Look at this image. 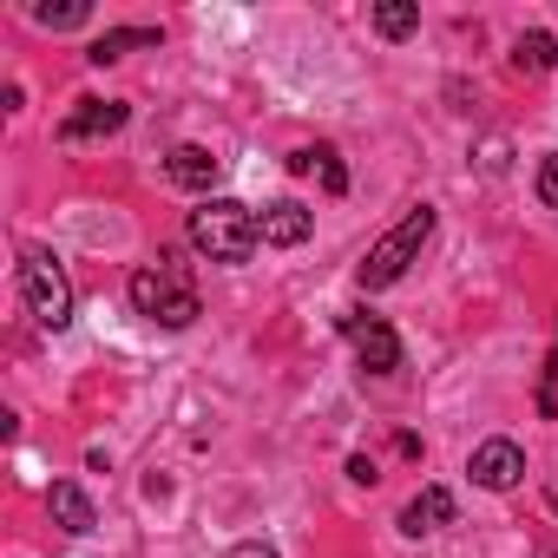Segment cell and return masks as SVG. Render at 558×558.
<instances>
[{
	"label": "cell",
	"mask_w": 558,
	"mask_h": 558,
	"mask_svg": "<svg viewBox=\"0 0 558 558\" xmlns=\"http://www.w3.org/2000/svg\"><path fill=\"white\" fill-rule=\"evenodd\" d=\"M132 310L158 329H191L197 323V290H191V269L178 250H158L145 269H132Z\"/></svg>",
	"instance_id": "obj_1"
},
{
	"label": "cell",
	"mask_w": 558,
	"mask_h": 558,
	"mask_svg": "<svg viewBox=\"0 0 558 558\" xmlns=\"http://www.w3.org/2000/svg\"><path fill=\"white\" fill-rule=\"evenodd\" d=\"M256 243H263V230H256V210H250V204H236V197H204V204L191 210V250H197V256H210V263H250Z\"/></svg>",
	"instance_id": "obj_2"
},
{
	"label": "cell",
	"mask_w": 558,
	"mask_h": 558,
	"mask_svg": "<svg viewBox=\"0 0 558 558\" xmlns=\"http://www.w3.org/2000/svg\"><path fill=\"white\" fill-rule=\"evenodd\" d=\"M427 236H434V204H414L368 256H362V269H355V283L362 290H388V283H401V276H408V263L427 250Z\"/></svg>",
	"instance_id": "obj_3"
},
{
	"label": "cell",
	"mask_w": 558,
	"mask_h": 558,
	"mask_svg": "<svg viewBox=\"0 0 558 558\" xmlns=\"http://www.w3.org/2000/svg\"><path fill=\"white\" fill-rule=\"evenodd\" d=\"M21 303L40 329H66L73 323V276L60 269V256L47 250H27L21 256Z\"/></svg>",
	"instance_id": "obj_4"
},
{
	"label": "cell",
	"mask_w": 558,
	"mask_h": 558,
	"mask_svg": "<svg viewBox=\"0 0 558 558\" xmlns=\"http://www.w3.org/2000/svg\"><path fill=\"white\" fill-rule=\"evenodd\" d=\"M342 336L355 342V355H362V368H368V375H395V368H401V336H395L381 316L349 310V316H342Z\"/></svg>",
	"instance_id": "obj_5"
},
{
	"label": "cell",
	"mask_w": 558,
	"mask_h": 558,
	"mask_svg": "<svg viewBox=\"0 0 558 558\" xmlns=\"http://www.w3.org/2000/svg\"><path fill=\"white\" fill-rule=\"evenodd\" d=\"M125 119H132V106H125V99H80V106L60 119V145L112 138V132H125Z\"/></svg>",
	"instance_id": "obj_6"
},
{
	"label": "cell",
	"mask_w": 558,
	"mask_h": 558,
	"mask_svg": "<svg viewBox=\"0 0 558 558\" xmlns=\"http://www.w3.org/2000/svg\"><path fill=\"white\" fill-rule=\"evenodd\" d=\"M466 473H473V486H486V493H512V486L525 480V453H519V440H480L473 460H466Z\"/></svg>",
	"instance_id": "obj_7"
},
{
	"label": "cell",
	"mask_w": 558,
	"mask_h": 558,
	"mask_svg": "<svg viewBox=\"0 0 558 558\" xmlns=\"http://www.w3.org/2000/svg\"><path fill=\"white\" fill-rule=\"evenodd\" d=\"M256 230H263V243H269V250H296V243L316 230V217H310L296 197H276V204H263Z\"/></svg>",
	"instance_id": "obj_8"
},
{
	"label": "cell",
	"mask_w": 558,
	"mask_h": 558,
	"mask_svg": "<svg viewBox=\"0 0 558 558\" xmlns=\"http://www.w3.org/2000/svg\"><path fill=\"white\" fill-rule=\"evenodd\" d=\"M440 525H453V493H447V486H421V493L401 506V532H408V538H427V532H440Z\"/></svg>",
	"instance_id": "obj_9"
},
{
	"label": "cell",
	"mask_w": 558,
	"mask_h": 558,
	"mask_svg": "<svg viewBox=\"0 0 558 558\" xmlns=\"http://www.w3.org/2000/svg\"><path fill=\"white\" fill-rule=\"evenodd\" d=\"M47 512H53V525H60V532H73V538H86V532L99 525L93 499H86L73 480H53V486H47Z\"/></svg>",
	"instance_id": "obj_10"
},
{
	"label": "cell",
	"mask_w": 558,
	"mask_h": 558,
	"mask_svg": "<svg viewBox=\"0 0 558 558\" xmlns=\"http://www.w3.org/2000/svg\"><path fill=\"white\" fill-rule=\"evenodd\" d=\"M217 171H223V165H217V158H210L204 145H178V151L165 158V178H171L178 191H204V197H210V184H217Z\"/></svg>",
	"instance_id": "obj_11"
},
{
	"label": "cell",
	"mask_w": 558,
	"mask_h": 558,
	"mask_svg": "<svg viewBox=\"0 0 558 558\" xmlns=\"http://www.w3.org/2000/svg\"><path fill=\"white\" fill-rule=\"evenodd\" d=\"M551 66H558V34L532 27V34H519V40H512V73L538 80V73H551Z\"/></svg>",
	"instance_id": "obj_12"
},
{
	"label": "cell",
	"mask_w": 558,
	"mask_h": 558,
	"mask_svg": "<svg viewBox=\"0 0 558 558\" xmlns=\"http://www.w3.org/2000/svg\"><path fill=\"white\" fill-rule=\"evenodd\" d=\"M138 47H158V27H112V34H99V40L86 47V60H93V66H112V60H125V53H138Z\"/></svg>",
	"instance_id": "obj_13"
},
{
	"label": "cell",
	"mask_w": 558,
	"mask_h": 558,
	"mask_svg": "<svg viewBox=\"0 0 558 558\" xmlns=\"http://www.w3.org/2000/svg\"><path fill=\"white\" fill-rule=\"evenodd\" d=\"M375 34L381 40H414L421 34V8H408V0H381V8H375Z\"/></svg>",
	"instance_id": "obj_14"
},
{
	"label": "cell",
	"mask_w": 558,
	"mask_h": 558,
	"mask_svg": "<svg viewBox=\"0 0 558 558\" xmlns=\"http://www.w3.org/2000/svg\"><path fill=\"white\" fill-rule=\"evenodd\" d=\"M34 21H40V27H53V34H73V27H86V21H93V8H86V0H60V8H53V0H40Z\"/></svg>",
	"instance_id": "obj_15"
},
{
	"label": "cell",
	"mask_w": 558,
	"mask_h": 558,
	"mask_svg": "<svg viewBox=\"0 0 558 558\" xmlns=\"http://www.w3.org/2000/svg\"><path fill=\"white\" fill-rule=\"evenodd\" d=\"M532 401H538L545 421H558V349L545 355V368H538V395H532Z\"/></svg>",
	"instance_id": "obj_16"
},
{
	"label": "cell",
	"mask_w": 558,
	"mask_h": 558,
	"mask_svg": "<svg viewBox=\"0 0 558 558\" xmlns=\"http://www.w3.org/2000/svg\"><path fill=\"white\" fill-rule=\"evenodd\" d=\"M316 178H323V191H329V197H342V191H349L342 158H336V151H323V145H316Z\"/></svg>",
	"instance_id": "obj_17"
},
{
	"label": "cell",
	"mask_w": 558,
	"mask_h": 558,
	"mask_svg": "<svg viewBox=\"0 0 558 558\" xmlns=\"http://www.w3.org/2000/svg\"><path fill=\"white\" fill-rule=\"evenodd\" d=\"M538 197H545V204L558 210V151H551V158L538 165Z\"/></svg>",
	"instance_id": "obj_18"
},
{
	"label": "cell",
	"mask_w": 558,
	"mask_h": 558,
	"mask_svg": "<svg viewBox=\"0 0 558 558\" xmlns=\"http://www.w3.org/2000/svg\"><path fill=\"white\" fill-rule=\"evenodd\" d=\"M349 480H355V486H375L381 473H375V460H368V453H355V460H349Z\"/></svg>",
	"instance_id": "obj_19"
},
{
	"label": "cell",
	"mask_w": 558,
	"mask_h": 558,
	"mask_svg": "<svg viewBox=\"0 0 558 558\" xmlns=\"http://www.w3.org/2000/svg\"><path fill=\"white\" fill-rule=\"evenodd\" d=\"M223 558H276V545H263V538H243V545H230Z\"/></svg>",
	"instance_id": "obj_20"
},
{
	"label": "cell",
	"mask_w": 558,
	"mask_h": 558,
	"mask_svg": "<svg viewBox=\"0 0 558 558\" xmlns=\"http://www.w3.org/2000/svg\"><path fill=\"white\" fill-rule=\"evenodd\" d=\"M290 171H296V178H310V171H316V145H303V151H290Z\"/></svg>",
	"instance_id": "obj_21"
}]
</instances>
